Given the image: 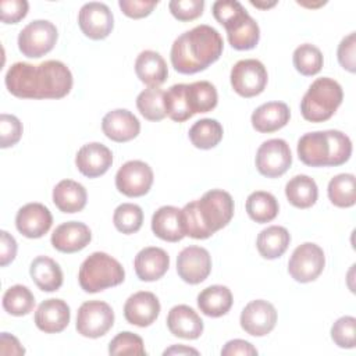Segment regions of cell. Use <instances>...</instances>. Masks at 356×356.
Masks as SVG:
<instances>
[{
    "instance_id": "1",
    "label": "cell",
    "mask_w": 356,
    "mask_h": 356,
    "mask_svg": "<svg viewBox=\"0 0 356 356\" xmlns=\"http://www.w3.org/2000/svg\"><path fill=\"white\" fill-rule=\"evenodd\" d=\"M11 95L19 99H61L72 89V74L58 60H47L38 65L18 61L4 78Z\"/></svg>"
},
{
    "instance_id": "2",
    "label": "cell",
    "mask_w": 356,
    "mask_h": 356,
    "mask_svg": "<svg viewBox=\"0 0 356 356\" xmlns=\"http://www.w3.org/2000/svg\"><path fill=\"white\" fill-rule=\"evenodd\" d=\"M224 42L217 29L202 24L181 33L171 46V64L179 74H196L217 61Z\"/></svg>"
},
{
    "instance_id": "3",
    "label": "cell",
    "mask_w": 356,
    "mask_h": 356,
    "mask_svg": "<svg viewBox=\"0 0 356 356\" xmlns=\"http://www.w3.org/2000/svg\"><path fill=\"white\" fill-rule=\"evenodd\" d=\"M181 211L185 234L193 239H206L231 221L234 200L228 192L211 189L200 199L186 203Z\"/></svg>"
},
{
    "instance_id": "4",
    "label": "cell",
    "mask_w": 356,
    "mask_h": 356,
    "mask_svg": "<svg viewBox=\"0 0 356 356\" xmlns=\"http://www.w3.org/2000/svg\"><path fill=\"white\" fill-rule=\"evenodd\" d=\"M298 157L310 167L341 165L352 154V142L348 135L337 129L307 132L298 140Z\"/></svg>"
},
{
    "instance_id": "5",
    "label": "cell",
    "mask_w": 356,
    "mask_h": 356,
    "mask_svg": "<svg viewBox=\"0 0 356 356\" xmlns=\"http://www.w3.org/2000/svg\"><path fill=\"white\" fill-rule=\"evenodd\" d=\"M214 18L225 28L229 44L236 50H250L260 39L257 22L236 0H218L213 4Z\"/></svg>"
},
{
    "instance_id": "6",
    "label": "cell",
    "mask_w": 356,
    "mask_h": 356,
    "mask_svg": "<svg viewBox=\"0 0 356 356\" xmlns=\"http://www.w3.org/2000/svg\"><path fill=\"white\" fill-rule=\"evenodd\" d=\"M124 280L125 271L121 263L104 252H95L88 256L78 273L81 288L89 293L117 286Z\"/></svg>"
},
{
    "instance_id": "7",
    "label": "cell",
    "mask_w": 356,
    "mask_h": 356,
    "mask_svg": "<svg viewBox=\"0 0 356 356\" xmlns=\"http://www.w3.org/2000/svg\"><path fill=\"white\" fill-rule=\"evenodd\" d=\"M342 99V88L335 79L327 76L317 78L300 102L302 115L310 122L327 121L341 106Z\"/></svg>"
},
{
    "instance_id": "8",
    "label": "cell",
    "mask_w": 356,
    "mask_h": 356,
    "mask_svg": "<svg viewBox=\"0 0 356 356\" xmlns=\"http://www.w3.org/2000/svg\"><path fill=\"white\" fill-rule=\"evenodd\" d=\"M58 38L57 28L47 19H35L18 35V49L29 58H39L53 50Z\"/></svg>"
},
{
    "instance_id": "9",
    "label": "cell",
    "mask_w": 356,
    "mask_h": 356,
    "mask_svg": "<svg viewBox=\"0 0 356 356\" xmlns=\"http://www.w3.org/2000/svg\"><path fill=\"white\" fill-rule=\"evenodd\" d=\"M114 312L111 306L102 300L83 302L76 314V331L86 338H100L111 330Z\"/></svg>"
},
{
    "instance_id": "10",
    "label": "cell",
    "mask_w": 356,
    "mask_h": 356,
    "mask_svg": "<svg viewBox=\"0 0 356 356\" xmlns=\"http://www.w3.org/2000/svg\"><path fill=\"white\" fill-rule=\"evenodd\" d=\"M325 256L323 249L313 243L305 242L299 245L289 257L288 273L298 282H312L324 270Z\"/></svg>"
},
{
    "instance_id": "11",
    "label": "cell",
    "mask_w": 356,
    "mask_h": 356,
    "mask_svg": "<svg viewBox=\"0 0 356 356\" xmlns=\"http://www.w3.org/2000/svg\"><path fill=\"white\" fill-rule=\"evenodd\" d=\"M267 70L256 58H245L235 63L231 70L232 89L242 97L260 95L267 85Z\"/></svg>"
},
{
    "instance_id": "12",
    "label": "cell",
    "mask_w": 356,
    "mask_h": 356,
    "mask_svg": "<svg viewBox=\"0 0 356 356\" xmlns=\"http://www.w3.org/2000/svg\"><path fill=\"white\" fill-rule=\"evenodd\" d=\"M292 164L289 145L284 139H268L263 142L256 153V168L267 178L281 177Z\"/></svg>"
},
{
    "instance_id": "13",
    "label": "cell",
    "mask_w": 356,
    "mask_h": 356,
    "mask_svg": "<svg viewBox=\"0 0 356 356\" xmlns=\"http://www.w3.org/2000/svg\"><path fill=\"white\" fill-rule=\"evenodd\" d=\"M153 184V170L140 160H129L124 163L115 174L117 189L128 197H139L146 195Z\"/></svg>"
},
{
    "instance_id": "14",
    "label": "cell",
    "mask_w": 356,
    "mask_h": 356,
    "mask_svg": "<svg viewBox=\"0 0 356 356\" xmlns=\"http://www.w3.org/2000/svg\"><path fill=\"white\" fill-rule=\"evenodd\" d=\"M78 25L85 36L93 40L107 38L114 26V17L108 6L100 1L85 3L78 14Z\"/></svg>"
},
{
    "instance_id": "15",
    "label": "cell",
    "mask_w": 356,
    "mask_h": 356,
    "mask_svg": "<svg viewBox=\"0 0 356 356\" xmlns=\"http://www.w3.org/2000/svg\"><path fill=\"white\" fill-rule=\"evenodd\" d=\"M211 271V256L202 246H186L177 256V273L182 281L196 285L203 282Z\"/></svg>"
},
{
    "instance_id": "16",
    "label": "cell",
    "mask_w": 356,
    "mask_h": 356,
    "mask_svg": "<svg viewBox=\"0 0 356 356\" xmlns=\"http://www.w3.org/2000/svg\"><path fill=\"white\" fill-rule=\"evenodd\" d=\"M239 321L246 334L253 337H264L275 327L277 310L270 302L256 299L243 307Z\"/></svg>"
},
{
    "instance_id": "17",
    "label": "cell",
    "mask_w": 356,
    "mask_h": 356,
    "mask_svg": "<svg viewBox=\"0 0 356 356\" xmlns=\"http://www.w3.org/2000/svg\"><path fill=\"white\" fill-rule=\"evenodd\" d=\"M160 314V302L149 291H139L131 295L124 305L125 320L138 327H149Z\"/></svg>"
},
{
    "instance_id": "18",
    "label": "cell",
    "mask_w": 356,
    "mask_h": 356,
    "mask_svg": "<svg viewBox=\"0 0 356 356\" xmlns=\"http://www.w3.org/2000/svg\"><path fill=\"white\" fill-rule=\"evenodd\" d=\"M50 210L42 203H26L15 216L17 229L26 238H40L51 227Z\"/></svg>"
},
{
    "instance_id": "19",
    "label": "cell",
    "mask_w": 356,
    "mask_h": 356,
    "mask_svg": "<svg viewBox=\"0 0 356 356\" xmlns=\"http://www.w3.org/2000/svg\"><path fill=\"white\" fill-rule=\"evenodd\" d=\"M75 164L79 172L88 178H96L103 175L113 164L111 150L99 142L83 145L76 156Z\"/></svg>"
},
{
    "instance_id": "20",
    "label": "cell",
    "mask_w": 356,
    "mask_h": 356,
    "mask_svg": "<svg viewBox=\"0 0 356 356\" xmlns=\"http://www.w3.org/2000/svg\"><path fill=\"white\" fill-rule=\"evenodd\" d=\"M92 232L89 227L79 221H67L56 227L51 234V245L63 253H75L89 245Z\"/></svg>"
},
{
    "instance_id": "21",
    "label": "cell",
    "mask_w": 356,
    "mask_h": 356,
    "mask_svg": "<svg viewBox=\"0 0 356 356\" xmlns=\"http://www.w3.org/2000/svg\"><path fill=\"white\" fill-rule=\"evenodd\" d=\"M71 312L67 302L63 299H46L35 312L36 327L47 334L61 332L70 323Z\"/></svg>"
},
{
    "instance_id": "22",
    "label": "cell",
    "mask_w": 356,
    "mask_h": 356,
    "mask_svg": "<svg viewBox=\"0 0 356 356\" xmlns=\"http://www.w3.org/2000/svg\"><path fill=\"white\" fill-rule=\"evenodd\" d=\"M102 129L103 134L114 142H128L138 136L140 122L129 110L115 108L103 117Z\"/></svg>"
},
{
    "instance_id": "23",
    "label": "cell",
    "mask_w": 356,
    "mask_h": 356,
    "mask_svg": "<svg viewBox=\"0 0 356 356\" xmlns=\"http://www.w3.org/2000/svg\"><path fill=\"white\" fill-rule=\"evenodd\" d=\"M134 267L140 281H157L170 267V256L157 246H147L138 252L134 260Z\"/></svg>"
},
{
    "instance_id": "24",
    "label": "cell",
    "mask_w": 356,
    "mask_h": 356,
    "mask_svg": "<svg viewBox=\"0 0 356 356\" xmlns=\"http://www.w3.org/2000/svg\"><path fill=\"white\" fill-rule=\"evenodd\" d=\"M167 327L178 338L197 339L203 332V320L188 305H177L168 312Z\"/></svg>"
},
{
    "instance_id": "25",
    "label": "cell",
    "mask_w": 356,
    "mask_h": 356,
    "mask_svg": "<svg viewBox=\"0 0 356 356\" xmlns=\"http://www.w3.org/2000/svg\"><path fill=\"white\" fill-rule=\"evenodd\" d=\"M152 231L154 235L167 242H178L185 234L182 211L175 206H161L153 213Z\"/></svg>"
},
{
    "instance_id": "26",
    "label": "cell",
    "mask_w": 356,
    "mask_h": 356,
    "mask_svg": "<svg viewBox=\"0 0 356 356\" xmlns=\"http://www.w3.org/2000/svg\"><path fill=\"white\" fill-rule=\"evenodd\" d=\"M135 72L140 82L149 88H159L168 76V68L160 53L154 50H143L135 61Z\"/></svg>"
},
{
    "instance_id": "27",
    "label": "cell",
    "mask_w": 356,
    "mask_h": 356,
    "mask_svg": "<svg viewBox=\"0 0 356 356\" xmlns=\"http://www.w3.org/2000/svg\"><path fill=\"white\" fill-rule=\"evenodd\" d=\"M289 107L282 102H268L259 106L252 114V125L256 131L270 134L281 129L289 121Z\"/></svg>"
},
{
    "instance_id": "28",
    "label": "cell",
    "mask_w": 356,
    "mask_h": 356,
    "mask_svg": "<svg viewBox=\"0 0 356 356\" xmlns=\"http://www.w3.org/2000/svg\"><path fill=\"white\" fill-rule=\"evenodd\" d=\"M86 199L85 186L72 179H63L53 189V202L63 213L81 211L86 206Z\"/></svg>"
},
{
    "instance_id": "29",
    "label": "cell",
    "mask_w": 356,
    "mask_h": 356,
    "mask_svg": "<svg viewBox=\"0 0 356 356\" xmlns=\"http://www.w3.org/2000/svg\"><path fill=\"white\" fill-rule=\"evenodd\" d=\"M36 286L44 292H54L63 285V271L57 261L47 256H38L29 267Z\"/></svg>"
},
{
    "instance_id": "30",
    "label": "cell",
    "mask_w": 356,
    "mask_h": 356,
    "mask_svg": "<svg viewBox=\"0 0 356 356\" xmlns=\"http://www.w3.org/2000/svg\"><path fill=\"white\" fill-rule=\"evenodd\" d=\"M232 293L228 286L210 285L197 295V307L204 316L221 317L232 306Z\"/></svg>"
},
{
    "instance_id": "31",
    "label": "cell",
    "mask_w": 356,
    "mask_h": 356,
    "mask_svg": "<svg viewBox=\"0 0 356 356\" xmlns=\"http://www.w3.org/2000/svg\"><path fill=\"white\" fill-rule=\"evenodd\" d=\"M291 242V235L285 227L270 225L260 231L256 239L259 253L268 260L281 257Z\"/></svg>"
},
{
    "instance_id": "32",
    "label": "cell",
    "mask_w": 356,
    "mask_h": 356,
    "mask_svg": "<svg viewBox=\"0 0 356 356\" xmlns=\"http://www.w3.org/2000/svg\"><path fill=\"white\" fill-rule=\"evenodd\" d=\"M285 196L288 202L298 209L312 207L318 196V188L313 178L300 174L292 177L285 185Z\"/></svg>"
},
{
    "instance_id": "33",
    "label": "cell",
    "mask_w": 356,
    "mask_h": 356,
    "mask_svg": "<svg viewBox=\"0 0 356 356\" xmlns=\"http://www.w3.org/2000/svg\"><path fill=\"white\" fill-rule=\"evenodd\" d=\"M186 102L192 115L211 111L218 102L216 86L209 81H196L186 83Z\"/></svg>"
},
{
    "instance_id": "34",
    "label": "cell",
    "mask_w": 356,
    "mask_h": 356,
    "mask_svg": "<svg viewBox=\"0 0 356 356\" xmlns=\"http://www.w3.org/2000/svg\"><path fill=\"white\" fill-rule=\"evenodd\" d=\"M280 206L274 195L266 191L252 192L246 199V211L249 217L260 224L273 221L278 214Z\"/></svg>"
},
{
    "instance_id": "35",
    "label": "cell",
    "mask_w": 356,
    "mask_h": 356,
    "mask_svg": "<svg viewBox=\"0 0 356 356\" xmlns=\"http://www.w3.org/2000/svg\"><path fill=\"white\" fill-rule=\"evenodd\" d=\"M189 140L197 149H211L222 139V127L217 120L202 118L196 121L189 129Z\"/></svg>"
},
{
    "instance_id": "36",
    "label": "cell",
    "mask_w": 356,
    "mask_h": 356,
    "mask_svg": "<svg viewBox=\"0 0 356 356\" xmlns=\"http://www.w3.org/2000/svg\"><path fill=\"white\" fill-rule=\"evenodd\" d=\"M3 307L11 316H25L35 307V296L25 285L10 286L3 295Z\"/></svg>"
},
{
    "instance_id": "37",
    "label": "cell",
    "mask_w": 356,
    "mask_h": 356,
    "mask_svg": "<svg viewBox=\"0 0 356 356\" xmlns=\"http://www.w3.org/2000/svg\"><path fill=\"white\" fill-rule=\"evenodd\" d=\"M328 197L337 207H350L356 203L355 175L338 174L328 182Z\"/></svg>"
},
{
    "instance_id": "38",
    "label": "cell",
    "mask_w": 356,
    "mask_h": 356,
    "mask_svg": "<svg viewBox=\"0 0 356 356\" xmlns=\"http://www.w3.org/2000/svg\"><path fill=\"white\" fill-rule=\"evenodd\" d=\"M139 113L149 121H161L167 113L164 108V90L160 88H147L136 97Z\"/></svg>"
},
{
    "instance_id": "39",
    "label": "cell",
    "mask_w": 356,
    "mask_h": 356,
    "mask_svg": "<svg viewBox=\"0 0 356 356\" xmlns=\"http://www.w3.org/2000/svg\"><path fill=\"white\" fill-rule=\"evenodd\" d=\"M164 108L167 115L175 122H184L192 117L186 102V83L172 85L164 92Z\"/></svg>"
},
{
    "instance_id": "40",
    "label": "cell",
    "mask_w": 356,
    "mask_h": 356,
    "mask_svg": "<svg viewBox=\"0 0 356 356\" xmlns=\"http://www.w3.org/2000/svg\"><path fill=\"white\" fill-rule=\"evenodd\" d=\"M323 54L320 49L310 43L298 46L293 51V65L298 72L305 76H312L323 68Z\"/></svg>"
},
{
    "instance_id": "41",
    "label": "cell",
    "mask_w": 356,
    "mask_h": 356,
    "mask_svg": "<svg viewBox=\"0 0 356 356\" xmlns=\"http://www.w3.org/2000/svg\"><path fill=\"white\" fill-rule=\"evenodd\" d=\"M113 222L120 232L134 234L142 227L143 211L135 203H122L114 210Z\"/></svg>"
},
{
    "instance_id": "42",
    "label": "cell",
    "mask_w": 356,
    "mask_h": 356,
    "mask_svg": "<svg viewBox=\"0 0 356 356\" xmlns=\"http://www.w3.org/2000/svg\"><path fill=\"white\" fill-rule=\"evenodd\" d=\"M110 355H146L143 341L131 331L118 332L108 343Z\"/></svg>"
},
{
    "instance_id": "43",
    "label": "cell",
    "mask_w": 356,
    "mask_h": 356,
    "mask_svg": "<svg viewBox=\"0 0 356 356\" xmlns=\"http://www.w3.org/2000/svg\"><path fill=\"white\" fill-rule=\"evenodd\" d=\"M356 335V318L352 316L339 317L331 327V338L339 348L352 349L355 348Z\"/></svg>"
},
{
    "instance_id": "44",
    "label": "cell",
    "mask_w": 356,
    "mask_h": 356,
    "mask_svg": "<svg viewBox=\"0 0 356 356\" xmlns=\"http://www.w3.org/2000/svg\"><path fill=\"white\" fill-rule=\"evenodd\" d=\"M22 136V124L13 114L0 115V146L3 149L14 146Z\"/></svg>"
},
{
    "instance_id": "45",
    "label": "cell",
    "mask_w": 356,
    "mask_h": 356,
    "mask_svg": "<svg viewBox=\"0 0 356 356\" xmlns=\"http://www.w3.org/2000/svg\"><path fill=\"white\" fill-rule=\"evenodd\" d=\"M171 14L179 21H192L202 15L204 8L203 0H171L168 3Z\"/></svg>"
},
{
    "instance_id": "46",
    "label": "cell",
    "mask_w": 356,
    "mask_h": 356,
    "mask_svg": "<svg viewBox=\"0 0 356 356\" xmlns=\"http://www.w3.org/2000/svg\"><path fill=\"white\" fill-rule=\"evenodd\" d=\"M338 61L349 72L356 71V33L350 32L338 46Z\"/></svg>"
},
{
    "instance_id": "47",
    "label": "cell",
    "mask_w": 356,
    "mask_h": 356,
    "mask_svg": "<svg viewBox=\"0 0 356 356\" xmlns=\"http://www.w3.org/2000/svg\"><path fill=\"white\" fill-rule=\"evenodd\" d=\"M29 4L26 0H3L0 1L1 21L6 24H17L28 14Z\"/></svg>"
},
{
    "instance_id": "48",
    "label": "cell",
    "mask_w": 356,
    "mask_h": 356,
    "mask_svg": "<svg viewBox=\"0 0 356 356\" xmlns=\"http://www.w3.org/2000/svg\"><path fill=\"white\" fill-rule=\"evenodd\" d=\"M159 1L152 0V1H146V0H120L118 6L121 8V11L131 18H143L147 17L153 8L157 6Z\"/></svg>"
},
{
    "instance_id": "49",
    "label": "cell",
    "mask_w": 356,
    "mask_h": 356,
    "mask_svg": "<svg viewBox=\"0 0 356 356\" xmlns=\"http://www.w3.org/2000/svg\"><path fill=\"white\" fill-rule=\"evenodd\" d=\"M17 254V241L7 231H0V266L10 264Z\"/></svg>"
},
{
    "instance_id": "50",
    "label": "cell",
    "mask_w": 356,
    "mask_h": 356,
    "mask_svg": "<svg viewBox=\"0 0 356 356\" xmlns=\"http://www.w3.org/2000/svg\"><path fill=\"white\" fill-rule=\"evenodd\" d=\"M221 355L222 356H236V355L256 356L257 349L245 339H232L224 345V348L221 349Z\"/></svg>"
},
{
    "instance_id": "51",
    "label": "cell",
    "mask_w": 356,
    "mask_h": 356,
    "mask_svg": "<svg viewBox=\"0 0 356 356\" xmlns=\"http://www.w3.org/2000/svg\"><path fill=\"white\" fill-rule=\"evenodd\" d=\"M25 349L21 346L19 341L8 334L1 332L0 335V355H24Z\"/></svg>"
},
{
    "instance_id": "52",
    "label": "cell",
    "mask_w": 356,
    "mask_h": 356,
    "mask_svg": "<svg viewBox=\"0 0 356 356\" xmlns=\"http://www.w3.org/2000/svg\"><path fill=\"white\" fill-rule=\"evenodd\" d=\"M189 353H192V355H199V352H197L196 349L188 348V346H184V345H174V346L165 349L163 355L167 356V355H189Z\"/></svg>"
},
{
    "instance_id": "53",
    "label": "cell",
    "mask_w": 356,
    "mask_h": 356,
    "mask_svg": "<svg viewBox=\"0 0 356 356\" xmlns=\"http://www.w3.org/2000/svg\"><path fill=\"white\" fill-rule=\"evenodd\" d=\"M250 4L252 6H254V7H259V8H268V7H273V6H275L277 4V1H271V3H260V1H250Z\"/></svg>"
}]
</instances>
